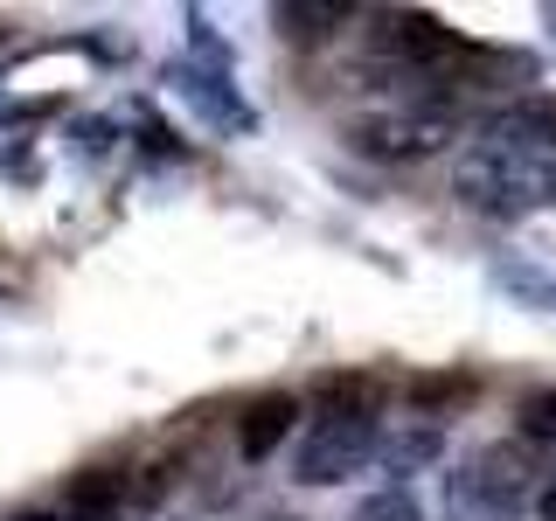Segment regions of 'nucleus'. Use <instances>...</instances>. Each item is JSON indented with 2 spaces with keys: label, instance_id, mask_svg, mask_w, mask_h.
I'll list each match as a JSON object with an SVG mask.
<instances>
[{
  "label": "nucleus",
  "instance_id": "nucleus-8",
  "mask_svg": "<svg viewBox=\"0 0 556 521\" xmlns=\"http://www.w3.org/2000/svg\"><path fill=\"white\" fill-rule=\"evenodd\" d=\"M355 521H417V500H410V486H376V494L355 508Z\"/></svg>",
  "mask_w": 556,
  "mask_h": 521
},
{
  "label": "nucleus",
  "instance_id": "nucleus-7",
  "mask_svg": "<svg viewBox=\"0 0 556 521\" xmlns=\"http://www.w3.org/2000/svg\"><path fill=\"white\" fill-rule=\"evenodd\" d=\"M292 417H300L292 396H257V404L243 410V424H237V452L243 459H271V445L292 431Z\"/></svg>",
  "mask_w": 556,
  "mask_h": 521
},
{
  "label": "nucleus",
  "instance_id": "nucleus-9",
  "mask_svg": "<svg viewBox=\"0 0 556 521\" xmlns=\"http://www.w3.org/2000/svg\"><path fill=\"white\" fill-rule=\"evenodd\" d=\"M521 431H529V439H556V390H543V396L521 404Z\"/></svg>",
  "mask_w": 556,
  "mask_h": 521
},
{
  "label": "nucleus",
  "instance_id": "nucleus-1",
  "mask_svg": "<svg viewBox=\"0 0 556 521\" xmlns=\"http://www.w3.org/2000/svg\"><path fill=\"white\" fill-rule=\"evenodd\" d=\"M535 500V466L521 445H473L445 473V521H521Z\"/></svg>",
  "mask_w": 556,
  "mask_h": 521
},
{
  "label": "nucleus",
  "instance_id": "nucleus-11",
  "mask_svg": "<svg viewBox=\"0 0 556 521\" xmlns=\"http://www.w3.org/2000/svg\"><path fill=\"white\" fill-rule=\"evenodd\" d=\"M535 514H543V521H556V473L543 480V494H535Z\"/></svg>",
  "mask_w": 556,
  "mask_h": 521
},
{
  "label": "nucleus",
  "instance_id": "nucleus-10",
  "mask_svg": "<svg viewBox=\"0 0 556 521\" xmlns=\"http://www.w3.org/2000/svg\"><path fill=\"white\" fill-rule=\"evenodd\" d=\"M8 521H77V514L56 500V508H22V514H8Z\"/></svg>",
  "mask_w": 556,
  "mask_h": 521
},
{
  "label": "nucleus",
  "instance_id": "nucleus-5",
  "mask_svg": "<svg viewBox=\"0 0 556 521\" xmlns=\"http://www.w3.org/2000/svg\"><path fill=\"white\" fill-rule=\"evenodd\" d=\"M376 49L396 56V63H445L459 42H452V28H439L431 14H382V22H376Z\"/></svg>",
  "mask_w": 556,
  "mask_h": 521
},
{
  "label": "nucleus",
  "instance_id": "nucleus-6",
  "mask_svg": "<svg viewBox=\"0 0 556 521\" xmlns=\"http://www.w3.org/2000/svg\"><path fill=\"white\" fill-rule=\"evenodd\" d=\"M63 508L77 521H112L126 508V466H91V473H77L70 494H63Z\"/></svg>",
  "mask_w": 556,
  "mask_h": 521
},
{
  "label": "nucleus",
  "instance_id": "nucleus-2",
  "mask_svg": "<svg viewBox=\"0 0 556 521\" xmlns=\"http://www.w3.org/2000/svg\"><path fill=\"white\" fill-rule=\"evenodd\" d=\"M376 452H382V404H327L300 439L292 480L300 486H341V480L369 473Z\"/></svg>",
  "mask_w": 556,
  "mask_h": 521
},
{
  "label": "nucleus",
  "instance_id": "nucleus-3",
  "mask_svg": "<svg viewBox=\"0 0 556 521\" xmlns=\"http://www.w3.org/2000/svg\"><path fill=\"white\" fill-rule=\"evenodd\" d=\"M362 153H376V161H425V153H439L452 139V112L445 104H410V112H382L369 126H355Z\"/></svg>",
  "mask_w": 556,
  "mask_h": 521
},
{
  "label": "nucleus",
  "instance_id": "nucleus-4",
  "mask_svg": "<svg viewBox=\"0 0 556 521\" xmlns=\"http://www.w3.org/2000/svg\"><path fill=\"white\" fill-rule=\"evenodd\" d=\"M431 459H445V431L431 424V417H390V424H382V452H376L382 486H404L410 473H425Z\"/></svg>",
  "mask_w": 556,
  "mask_h": 521
}]
</instances>
